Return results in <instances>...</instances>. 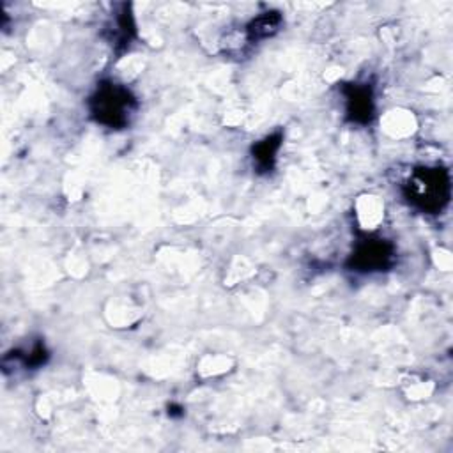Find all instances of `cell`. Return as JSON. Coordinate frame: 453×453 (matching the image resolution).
Listing matches in <instances>:
<instances>
[{"label": "cell", "mask_w": 453, "mask_h": 453, "mask_svg": "<svg viewBox=\"0 0 453 453\" xmlns=\"http://www.w3.org/2000/svg\"><path fill=\"white\" fill-rule=\"evenodd\" d=\"M405 202L423 212L439 214L449 203L451 177L444 166H416L402 184Z\"/></svg>", "instance_id": "cell-1"}, {"label": "cell", "mask_w": 453, "mask_h": 453, "mask_svg": "<svg viewBox=\"0 0 453 453\" xmlns=\"http://www.w3.org/2000/svg\"><path fill=\"white\" fill-rule=\"evenodd\" d=\"M87 104L94 122L110 129H124L129 126L134 111L138 110V99L134 94L127 87L110 80L97 83Z\"/></svg>", "instance_id": "cell-2"}, {"label": "cell", "mask_w": 453, "mask_h": 453, "mask_svg": "<svg viewBox=\"0 0 453 453\" xmlns=\"http://www.w3.org/2000/svg\"><path fill=\"white\" fill-rule=\"evenodd\" d=\"M14 357L19 359L25 368H39V366H42V365L48 361L50 352H48L44 342L39 340V342H35L28 350H25L23 354L16 352Z\"/></svg>", "instance_id": "cell-8"}, {"label": "cell", "mask_w": 453, "mask_h": 453, "mask_svg": "<svg viewBox=\"0 0 453 453\" xmlns=\"http://www.w3.org/2000/svg\"><path fill=\"white\" fill-rule=\"evenodd\" d=\"M281 143H283V131H274L251 145L250 154L253 159V166L258 173H269L274 170Z\"/></svg>", "instance_id": "cell-6"}, {"label": "cell", "mask_w": 453, "mask_h": 453, "mask_svg": "<svg viewBox=\"0 0 453 453\" xmlns=\"http://www.w3.org/2000/svg\"><path fill=\"white\" fill-rule=\"evenodd\" d=\"M283 23V18L278 11H267L253 18L246 27V37L250 42L264 41L271 35H274Z\"/></svg>", "instance_id": "cell-7"}, {"label": "cell", "mask_w": 453, "mask_h": 453, "mask_svg": "<svg viewBox=\"0 0 453 453\" xmlns=\"http://www.w3.org/2000/svg\"><path fill=\"white\" fill-rule=\"evenodd\" d=\"M395 244L380 235L357 232L354 248L345 262V267L357 274L384 273L395 264Z\"/></svg>", "instance_id": "cell-3"}, {"label": "cell", "mask_w": 453, "mask_h": 453, "mask_svg": "<svg viewBox=\"0 0 453 453\" xmlns=\"http://www.w3.org/2000/svg\"><path fill=\"white\" fill-rule=\"evenodd\" d=\"M340 92L345 101V119L350 124L368 126L375 117V96L370 83L347 81L342 83Z\"/></svg>", "instance_id": "cell-4"}, {"label": "cell", "mask_w": 453, "mask_h": 453, "mask_svg": "<svg viewBox=\"0 0 453 453\" xmlns=\"http://www.w3.org/2000/svg\"><path fill=\"white\" fill-rule=\"evenodd\" d=\"M111 48L117 55H122L136 39V21L131 11V4H120L113 14V21L106 34Z\"/></svg>", "instance_id": "cell-5"}]
</instances>
